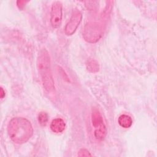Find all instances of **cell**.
<instances>
[{"label": "cell", "instance_id": "6da1fadb", "mask_svg": "<svg viewBox=\"0 0 157 157\" xmlns=\"http://www.w3.org/2000/svg\"><path fill=\"white\" fill-rule=\"evenodd\" d=\"M7 132L15 143L21 144L26 142L33 136L34 129L31 122L24 117H14L7 125Z\"/></svg>", "mask_w": 157, "mask_h": 157}, {"label": "cell", "instance_id": "7a4b0ae2", "mask_svg": "<svg viewBox=\"0 0 157 157\" xmlns=\"http://www.w3.org/2000/svg\"><path fill=\"white\" fill-rule=\"evenodd\" d=\"M37 67L45 90L51 92L55 90V83L51 69L50 57L48 51L43 48L38 55Z\"/></svg>", "mask_w": 157, "mask_h": 157}, {"label": "cell", "instance_id": "3957f363", "mask_svg": "<svg viewBox=\"0 0 157 157\" xmlns=\"http://www.w3.org/2000/svg\"><path fill=\"white\" fill-rule=\"evenodd\" d=\"M91 122L94 128V136L95 138L99 140H104L107 134V129L104 123L102 116L96 108L92 110Z\"/></svg>", "mask_w": 157, "mask_h": 157}, {"label": "cell", "instance_id": "277c9868", "mask_svg": "<svg viewBox=\"0 0 157 157\" xmlns=\"http://www.w3.org/2000/svg\"><path fill=\"white\" fill-rule=\"evenodd\" d=\"M63 17V6L60 1L53 2L50 12V23L53 28H58L61 26Z\"/></svg>", "mask_w": 157, "mask_h": 157}, {"label": "cell", "instance_id": "5b68a950", "mask_svg": "<svg viewBox=\"0 0 157 157\" xmlns=\"http://www.w3.org/2000/svg\"><path fill=\"white\" fill-rule=\"evenodd\" d=\"M82 19V15L79 10H73L69 21L64 28V33L67 36L72 35L77 30Z\"/></svg>", "mask_w": 157, "mask_h": 157}, {"label": "cell", "instance_id": "8992f818", "mask_svg": "<svg viewBox=\"0 0 157 157\" xmlns=\"http://www.w3.org/2000/svg\"><path fill=\"white\" fill-rule=\"evenodd\" d=\"M84 37L89 42L94 43L99 40L102 35L101 29L98 24L87 25L84 31Z\"/></svg>", "mask_w": 157, "mask_h": 157}, {"label": "cell", "instance_id": "52a82bcc", "mask_svg": "<svg viewBox=\"0 0 157 157\" xmlns=\"http://www.w3.org/2000/svg\"><path fill=\"white\" fill-rule=\"evenodd\" d=\"M65 128L66 123L62 118H55L51 122L50 129L55 133H61L64 131Z\"/></svg>", "mask_w": 157, "mask_h": 157}, {"label": "cell", "instance_id": "ba28073f", "mask_svg": "<svg viewBox=\"0 0 157 157\" xmlns=\"http://www.w3.org/2000/svg\"><path fill=\"white\" fill-rule=\"evenodd\" d=\"M118 123L121 127L129 128L132 124V120L130 116L126 114H123L118 117Z\"/></svg>", "mask_w": 157, "mask_h": 157}, {"label": "cell", "instance_id": "9c48e42d", "mask_svg": "<svg viewBox=\"0 0 157 157\" xmlns=\"http://www.w3.org/2000/svg\"><path fill=\"white\" fill-rule=\"evenodd\" d=\"M86 67L88 71L91 72H96L99 71V64L98 62L94 59H91L88 61L86 63Z\"/></svg>", "mask_w": 157, "mask_h": 157}, {"label": "cell", "instance_id": "30bf717a", "mask_svg": "<svg viewBox=\"0 0 157 157\" xmlns=\"http://www.w3.org/2000/svg\"><path fill=\"white\" fill-rule=\"evenodd\" d=\"M37 119L39 123L41 126H46L48 120V115L45 112H40L38 115Z\"/></svg>", "mask_w": 157, "mask_h": 157}, {"label": "cell", "instance_id": "8fae6325", "mask_svg": "<svg viewBox=\"0 0 157 157\" xmlns=\"http://www.w3.org/2000/svg\"><path fill=\"white\" fill-rule=\"evenodd\" d=\"M78 156H91V153L88 150L85 148H82L78 151Z\"/></svg>", "mask_w": 157, "mask_h": 157}, {"label": "cell", "instance_id": "7c38bea8", "mask_svg": "<svg viewBox=\"0 0 157 157\" xmlns=\"http://www.w3.org/2000/svg\"><path fill=\"white\" fill-rule=\"evenodd\" d=\"M0 93H1V98H4V97L5 96V91L3 90V88L2 87L0 88Z\"/></svg>", "mask_w": 157, "mask_h": 157}]
</instances>
